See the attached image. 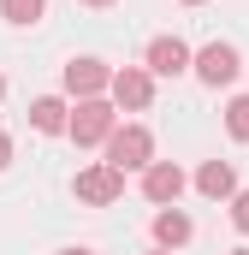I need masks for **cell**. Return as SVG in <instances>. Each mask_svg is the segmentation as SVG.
Segmentation results:
<instances>
[{"mask_svg": "<svg viewBox=\"0 0 249 255\" xmlns=\"http://www.w3.org/2000/svg\"><path fill=\"white\" fill-rule=\"evenodd\" d=\"M107 166H119V172H148L154 166V136L148 125H119L107 136Z\"/></svg>", "mask_w": 249, "mask_h": 255, "instance_id": "6da1fadb", "label": "cell"}, {"mask_svg": "<svg viewBox=\"0 0 249 255\" xmlns=\"http://www.w3.org/2000/svg\"><path fill=\"white\" fill-rule=\"evenodd\" d=\"M113 130H119L113 107H107V101L95 95V101H77V113H71V130H65V136H71L77 148H95V142H107Z\"/></svg>", "mask_w": 249, "mask_h": 255, "instance_id": "7a4b0ae2", "label": "cell"}, {"mask_svg": "<svg viewBox=\"0 0 249 255\" xmlns=\"http://www.w3.org/2000/svg\"><path fill=\"white\" fill-rule=\"evenodd\" d=\"M208 89H220V83H238V71H244V54L232 48V42H208L202 54H196V65H190Z\"/></svg>", "mask_w": 249, "mask_h": 255, "instance_id": "3957f363", "label": "cell"}, {"mask_svg": "<svg viewBox=\"0 0 249 255\" xmlns=\"http://www.w3.org/2000/svg\"><path fill=\"white\" fill-rule=\"evenodd\" d=\"M71 190H77V202H89V208H107V202H119V196H124V172L101 160V166L77 172V184H71Z\"/></svg>", "mask_w": 249, "mask_h": 255, "instance_id": "277c9868", "label": "cell"}, {"mask_svg": "<svg viewBox=\"0 0 249 255\" xmlns=\"http://www.w3.org/2000/svg\"><path fill=\"white\" fill-rule=\"evenodd\" d=\"M142 196H148L154 208H178V196H184V166H178V160H154V166L142 172Z\"/></svg>", "mask_w": 249, "mask_h": 255, "instance_id": "5b68a950", "label": "cell"}, {"mask_svg": "<svg viewBox=\"0 0 249 255\" xmlns=\"http://www.w3.org/2000/svg\"><path fill=\"white\" fill-rule=\"evenodd\" d=\"M113 101L130 107V113H142V107L154 101V71H148V65H124V71H113Z\"/></svg>", "mask_w": 249, "mask_h": 255, "instance_id": "8992f818", "label": "cell"}, {"mask_svg": "<svg viewBox=\"0 0 249 255\" xmlns=\"http://www.w3.org/2000/svg\"><path fill=\"white\" fill-rule=\"evenodd\" d=\"M190 65H196V54H190L184 36H154V42H148V71H154V77H178Z\"/></svg>", "mask_w": 249, "mask_h": 255, "instance_id": "52a82bcc", "label": "cell"}, {"mask_svg": "<svg viewBox=\"0 0 249 255\" xmlns=\"http://www.w3.org/2000/svg\"><path fill=\"white\" fill-rule=\"evenodd\" d=\"M65 89H71L77 101H95V95L113 89V71H107L101 60H71L65 65Z\"/></svg>", "mask_w": 249, "mask_h": 255, "instance_id": "ba28073f", "label": "cell"}, {"mask_svg": "<svg viewBox=\"0 0 249 255\" xmlns=\"http://www.w3.org/2000/svg\"><path fill=\"white\" fill-rule=\"evenodd\" d=\"M190 238H196V226H190L184 208H160V214H154V244H160V250H184Z\"/></svg>", "mask_w": 249, "mask_h": 255, "instance_id": "9c48e42d", "label": "cell"}, {"mask_svg": "<svg viewBox=\"0 0 249 255\" xmlns=\"http://www.w3.org/2000/svg\"><path fill=\"white\" fill-rule=\"evenodd\" d=\"M196 190H202V196H214V202L238 196V172H232V160H202V172H196Z\"/></svg>", "mask_w": 249, "mask_h": 255, "instance_id": "30bf717a", "label": "cell"}, {"mask_svg": "<svg viewBox=\"0 0 249 255\" xmlns=\"http://www.w3.org/2000/svg\"><path fill=\"white\" fill-rule=\"evenodd\" d=\"M30 125L48 130V136H60V130H71V107H65L60 95H36L30 101Z\"/></svg>", "mask_w": 249, "mask_h": 255, "instance_id": "8fae6325", "label": "cell"}, {"mask_svg": "<svg viewBox=\"0 0 249 255\" xmlns=\"http://www.w3.org/2000/svg\"><path fill=\"white\" fill-rule=\"evenodd\" d=\"M48 12V0H0V18L6 24H36Z\"/></svg>", "mask_w": 249, "mask_h": 255, "instance_id": "7c38bea8", "label": "cell"}, {"mask_svg": "<svg viewBox=\"0 0 249 255\" xmlns=\"http://www.w3.org/2000/svg\"><path fill=\"white\" fill-rule=\"evenodd\" d=\"M226 130H232L238 142H249V95H232V107H226Z\"/></svg>", "mask_w": 249, "mask_h": 255, "instance_id": "4fadbf2b", "label": "cell"}, {"mask_svg": "<svg viewBox=\"0 0 249 255\" xmlns=\"http://www.w3.org/2000/svg\"><path fill=\"white\" fill-rule=\"evenodd\" d=\"M232 226L249 238V190H238V196H232Z\"/></svg>", "mask_w": 249, "mask_h": 255, "instance_id": "5bb4252c", "label": "cell"}, {"mask_svg": "<svg viewBox=\"0 0 249 255\" xmlns=\"http://www.w3.org/2000/svg\"><path fill=\"white\" fill-rule=\"evenodd\" d=\"M6 160H12V136L0 130V172H6Z\"/></svg>", "mask_w": 249, "mask_h": 255, "instance_id": "9a60e30c", "label": "cell"}, {"mask_svg": "<svg viewBox=\"0 0 249 255\" xmlns=\"http://www.w3.org/2000/svg\"><path fill=\"white\" fill-rule=\"evenodd\" d=\"M60 255H95V250H60Z\"/></svg>", "mask_w": 249, "mask_h": 255, "instance_id": "2e32d148", "label": "cell"}, {"mask_svg": "<svg viewBox=\"0 0 249 255\" xmlns=\"http://www.w3.org/2000/svg\"><path fill=\"white\" fill-rule=\"evenodd\" d=\"M83 6H113V0H83Z\"/></svg>", "mask_w": 249, "mask_h": 255, "instance_id": "e0dca14e", "label": "cell"}, {"mask_svg": "<svg viewBox=\"0 0 249 255\" xmlns=\"http://www.w3.org/2000/svg\"><path fill=\"white\" fill-rule=\"evenodd\" d=\"M148 255H172V250H148Z\"/></svg>", "mask_w": 249, "mask_h": 255, "instance_id": "ac0fdd59", "label": "cell"}, {"mask_svg": "<svg viewBox=\"0 0 249 255\" xmlns=\"http://www.w3.org/2000/svg\"><path fill=\"white\" fill-rule=\"evenodd\" d=\"M0 95H6V77H0Z\"/></svg>", "mask_w": 249, "mask_h": 255, "instance_id": "d6986e66", "label": "cell"}, {"mask_svg": "<svg viewBox=\"0 0 249 255\" xmlns=\"http://www.w3.org/2000/svg\"><path fill=\"white\" fill-rule=\"evenodd\" d=\"M184 6H202V0H184Z\"/></svg>", "mask_w": 249, "mask_h": 255, "instance_id": "ffe728a7", "label": "cell"}, {"mask_svg": "<svg viewBox=\"0 0 249 255\" xmlns=\"http://www.w3.org/2000/svg\"><path fill=\"white\" fill-rule=\"evenodd\" d=\"M232 255H249V250H232Z\"/></svg>", "mask_w": 249, "mask_h": 255, "instance_id": "44dd1931", "label": "cell"}]
</instances>
